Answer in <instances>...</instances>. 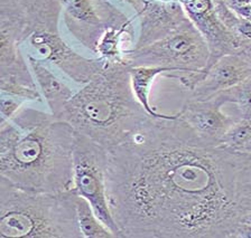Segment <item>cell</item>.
Returning a JSON list of instances; mask_svg holds the SVG:
<instances>
[{"label":"cell","mask_w":251,"mask_h":238,"mask_svg":"<svg viewBox=\"0 0 251 238\" xmlns=\"http://www.w3.org/2000/svg\"><path fill=\"white\" fill-rule=\"evenodd\" d=\"M108 152L88 136L75 132L73 148V187L77 196L83 197L102 224L120 237L119 228L110 210L107 195Z\"/></svg>","instance_id":"obj_7"},{"label":"cell","mask_w":251,"mask_h":238,"mask_svg":"<svg viewBox=\"0 0 251 238\" xmlns=\"http://www.w3.org/2000/svg\"><path fill=\"white\" fill-rule=\"evenodd\" d=\"M232 34L240 38L246 44L251 43V22L248 19L239 18L237 24L232 28Z\"/></svg>","instance_id":"obj_22"},{"label":"cell","mask_w":251,"mask_h":238,"mask_svg":"<svg viewBox=\"0 0 251 238\" xmlns=\"http://www.w3.org/2000/svg\"><path fill=\"white\" fill-rule=\"evenodd\" d=\"M137 16L140 32L133 48L163 40L191 22L178 0H145Z\"/></svg>","instance_id":"obj_11"},{"label":"cell","mask_w":251,"mask_h":238,"mask_svg":"<svg viewBox=\"0 0 251 238\" xmlns=\"http://www.w3.org/2000/svg\"><path fill=\"white\" fill-rule=\"evenodd\" d=\"M240 53H242L243 55L248 58L249 62L251 63V43H248V44H247L245 47L240 50Z\"/></svg>","instance_id":"obj_25"},{"label":"cell","mask_w":251,"mask_h":238,"mask_svg":"<svg viewBox=\"0 0 251 238\" xmlns=\"http://www.w3.org/2000/svg\"><path fill=\"white\" fill-rule=\"evenodd\" d=\"M210 58L206 42L195 26L187 24L158 42L125 53L129 66H162L172 72L202 71Z\"/></svg>","instance_id":"obj_6"},{"label":"cell","mask_w":251,"mask_h":238,"mask_svg":"<svg viewBox=\"0 0 251 238\" xmlns=\"http://www.w3.org/2000/svg\"><path fill=\"white\" fill-rule=\"evenodd\" d=\"M119 1L128 3L129 6H131L132 8L136 10V14H138L141 8H143L145 0H119Z\"/></svg>","instance_id":"obj_24"},{"label":"cell","mask_w":251,"mask_h":238,"mask_svg":"<svg viewBox=\"0 0 251 238\" xmlns=\"http://www.w3.org/2000/svg\"><path fill=\"white\" fill-rule=\"evenodd\" d=\"M24 17L23 42L38 58L60 69L70 80L84 85L92 80L108 61L78 54L63 40L60 19L63 8L57 0H22Z\"/></svg>","instance_id":"obj_5"},{"label":"cell","mask_w":251,"mask_h":238,"mask_svg":"<svg viewBox=\"0 0 251 238\" xmlns=\"http://www.w3.org/2000/svg\"><path fill=\"white\" fill-rule=\"evenodd\" d=\"M129 71L124 61L107 62L74 93L57 119L105 149L127 141L151 116L133 94Z\"/></svg>","instance_id":"obj_2"},{"label":"cell","mask_w":251,"mask_h":238,"mask_svg":"<svg viewBox=\"0 0 251 238\" xmlns=\"http://www.w3.org/2000/svg\"><path fill=\"white\" fill-rule=\"evenodd\" d=\"M130 83L133 94L151 116H164L151 103V93L155 80L159 75L172 72L170 68L162 66H130Z\"/></svg>","instance_id":"obj_15"},{"label":"cell","mask_w":251,"mask_h":238,"mask_svg":"<svg viewBox=\"0 0 251 238\" xmlns=\"http://www.w3.org/2000/svg\"><path fill=\"white\" fill-rule=\"evenodd\" d=\"M213 97L222 105L234 104L239 119H251V75L235 87L220 92Z\"/></svg>","instance_id":"obj_17"},{"label":"cell","mask_w":251,"mask_h":238,"mask_svg":"<svg viewBox=\"0 0 251 238\" xmlns=\"http://www.w3.org/2000/svg\"><path fill=\"white\" fill-rule=\"evenodd\" d=\"M222 107L215 97L199 100L190 96L177 114L204 142L218 146L227 130L239 120L238 116L226 114Z\"/></svg>","instance_id":"obj_12"},{"label":"cell","mask_w":251,"mask_h":238,"mask_svg":"<svg viewBox=\"0 0 251 238\" xmlns=\"http://www.w3.org/2000/svg\"><path fill=\"white\" fill-rule=\"evenodd\" d=\"M75 197L29 193L0 174V238H81Z\"/></svg>","instance_id":"obj_4"},{"label":"cell","mask_w":251,"mask_h":238,"mask_svg":"<svg viewBox=\"0 0 251 238\" xmlns=\"http://www.w3.org/2000/svg\"><path fill=\"white\" fill-rule=\"evenodd\" d=\"M75 209L78 229L84 238H115L107 226L97 217L91 205L83 197H75Z\"/></svg>","instance_id":"obj_16"},{"label":"cell","mask_w":251,"mask_h":238,"mask_svg":"<svg viewBox=\"0 0 251 238\" xmlns=\"http://www.w3.org/2000/svg\"><path fill=\"white\" fill-rule=\"evenodd\" d=\"M221 146L251 157V119H239L223 136Z\"/></svg>","instance_id":"obj_18"},{"label":"cell","mask_w":251,"mask_h":238,"mask_svg":"<svg viewBox=\"0 0 251 238\" xmlns=\"http://www.w3.org/2000/svg\"><path fill=\"white\" fill-rule=\"evenodd\" d=\"M22 0H0V14L6 16L23 17Z\"/></svg>","instance_id":"obj_21"},{"label":"cell","mask_w":251,"mask_h":238,"mask_svg":"<svg viewBox=\"0 0 251 238\" xmlns=\"http://www.w3.org/2000/svg\"><path fill=\"white\" fill-rule=\"evenodd\" d=\"M121 238H232L251 212V157L212 146L176 114L151 116L107 149Z\"/></svg>","instance_id":"obj_1"},{"label":"cell","mask_w":251,"mask_h":238,"mask_svg":"<svg viewBox=\"0 0 251 238\" xmlns=\"http://www.w3.org/2000/svg\"><path fill=\"white\" fill-rule=\"evenodd\" d=\"M75 131L47 113L24 132L18 143L0 155V174L18 188L34 194H58L73 187Z\"/></svg>","instance_id":"obj_3"},{"label":"cell","mask_w":251,"mask_h":238,"mask_svg":"<svg viewBox=\"0 0 251 238\" xmlns=\"http://www.w3.org/2000/svg\"><path fill=\"white\" fill-rule=\"evenodd\" d=\"M178 2L209 47L210 58L205 67L221 56L240 52L247 45L222 24L212 0H178Z\"/></svg>","instance_id":"obj_10"},{"label":"cell","mask_w":251,"mask_h":238,"mask_svg":"<svg viewBox=\"0 0 251 238\" xmlns=\"http://www.w3.org/2000/svg\"><path fill=\"white\" fill-rule=\"evenodd\" d=\"M26 58L43 100L50 108L52 115L57 119L75 92L65 82L58 79L44 62L31 55H26Z\"/></svg>","instance_id":"obj_14"},{"label":"cell","mask_w":251,"mask_h":238,"mask_svg":"<svg viewBox=\"0 0 251 238\" xmlns=\"http://www.w3.org/2000/svg\"><path fill=\"white\" fill-rule=\"evenodd\" d=\"M62 16L74 38L93 53L105 30L131 24L130 19L107 0H71L63 7Z\"/></svg>","instance_id":"obj_9"},{"label":"cell","mask_w":251,"mask_h":238,"mask_svg":"<svg viewBox=\"0 0 251 238\" xmlns=\"http://www.w3.org/2000/svg\"><path fill=\"white\" fill-rule=\"evenodd\" d=\"M203 71V80L194 91L191 92V97L209 100L218 93L233 87L249 77L251 75V63L242 53L238 52L221 56Z\"/></svg>","instance_id":"obj_13"},{"label":"cell","mask_w":251,"mask_h":238,"mask_svg":"<svg viewBox=\"0 0 251 238\" xmlns=\"http://www.w3.org/2000/svg\"><path fill=\"white\" fill-rule=\"evenodd\" d=\"M7 121H8V120H6L1 114H0V128H1V127L3 126V124H5V123L7 122Z\"/></svg>","instance_id":"obj_27"},{"label":"cell","mask_w":251,"mask_h":238,"mask_svg":"<svg viewBox=\"0 0 251 238\" xmlns=\"http://www.w3.org/2000/svg\"><path fill=\"white\" fill-rule=\"evenodd\" d=\"M243 222H247V224H250L251 225V212L247 215V216L243 218Z\"/></svg>","instance_id":"obj_26"},{"label":"cell","mask_w":251,"mask_h":238,"mask_svg":"<svg viewBox=\"0 0 251 238\" xmlns=\"http://www.w3.org/2000/svg\"><path fill=\"white\" fill-rule=\"evenodd\" d=\"M24 17L0 14V91L41 102L28 62L22 49Z\"/></svg>","instance_id":"obj_8"},{"label":"cell","mask_w":251,"mask_h":238,"mask_svg":"<svg viewBox=\"0 0 251 238\" xmlns=\"http://www.w3.org/2000/svg\"><path fill=\"white\" fill-rule=\"evenodd\" d=\"M248 21L251 22V14H250V16H249V18H248Z\"/></svg>","instance_id":"obj_28"},{"label":"cell","mask_w":251,"mask_h":238,"mask_svg":"<svg viewBox=\"0 0 251 238\" xmlns=\"http://www.w3.org/2000/svg\"><path fill=\"white\" fill-rule=\"evenodd\" d=\"M27 102L28 101L23 97L0 91V114L6 120L10 121Z\"/></svg>","instance_id":"obj_20"},{"label":"cell","mask_w":251,"mask_h":238,"mask_svg":"<svg viewBox=\"0 0 251 238\" xmlns=\"http://www.w3.org/2000/svg\"><path fill=\"white\" fill-rule=\"evenodd\" d=\"M23 131L11 121H7L0 128V155L6 154L18 143L23 136Z\"/></svg>","instance_id":"obj_19"},{"label":"cell","mask_w":251,"mask_h":238,"mask_svg":"<svg viewBox=\"0 0 251 238\" xmlns=\"http://www.w3.org/2000/svg\"><path fill=\"white\" fill-rule=\"evenodd\" d=\"M232 238H251V225L247 222H240L233 234Z\"/></svg>","instance_id":"obj_23"}]
</instances>
